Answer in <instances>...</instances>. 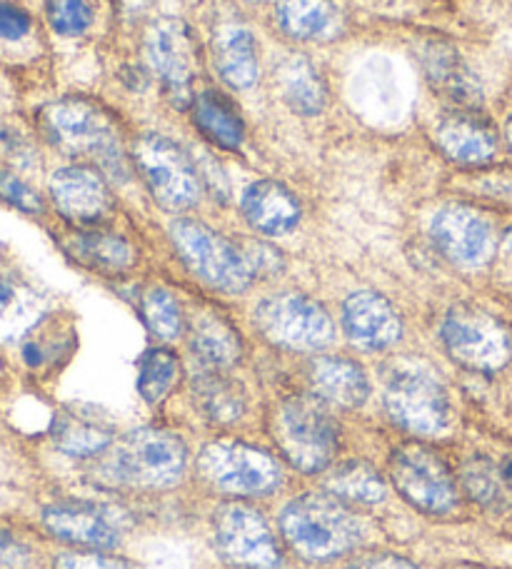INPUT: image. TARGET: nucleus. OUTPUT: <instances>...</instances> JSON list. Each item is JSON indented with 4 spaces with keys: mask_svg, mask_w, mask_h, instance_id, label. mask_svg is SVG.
Here are the masks:
<instances>
[{
    "mask_svg": "<svg viewBox=\"0 0 512 569\" xmlns=\"http://www.w3.org/2000/svg\"><path fill=\"white\" fill-rule=\"evenodd\" d=\"M188 467V447L178 435L140 427L112 442L96 467V480L126 490H168Z\"/></svg>",
    "mask_w": 512,
    "mask_h": 569,
    "instance_id": "f257e3e1",
    "label": "nucleus"
},
{
    "mask_svg": "<svg viewBox=\"0 0 512 569\" xmlns=\"http://www.w3.org/2000/svg\"><path fill=\"white\" fill-rule=\"evenodd\" d=\"M280 532L307 562L343 557L363 542V522L335 495L307 492L283 507Z\"/></svg>",
    "mask_w": 512,
    "mask_h": 569,
    "instance_id": "f03ea898",
    "label": "nucleus"
},
{
    "mask_svg": "<svg viewBox=\"0 0 512 569\" xmlns=\"http://www.w3.org/2000/svg\"><path fill=\"white\" fill-rule=\"evenodd\" d=\"M273 440L285 460L301 472H323L333 462L341 432L317 395H293L283 400L270 420Z\"/></svg>",
    "mask_w": 512,
    "mask_h": 569,
    "instance_id": "7ed1b4c3",
    "label": "nucleus"
},
{
    "mask_svg": "<svg viewBox=\"0 0 512 569\" xmlns=\"http://www.w3.org/2000/svg\"><path fill=\"white\" fill-rule=\"evenodd\" d=\"M48 140L68 156H96L112 172H122V156L106 110L88 98H63L40 113Z\"/></svg>",
    "mask_w": 512,
    "mask_h": 569,
    "instance_id": "20e7f679",
    "label": "nucleus"
},
{
    "mask_svg": "<svg viewBox=\"0 0 512 569\" xmlns=\"http://www.w3.org/2000/svg\"><path fill=\"white\" fill-rule=\"evenodd\" d=\"M170 238L176 242L180 258L186 260V266L210 288L238 295L253 284L255 272L245 252H240L205 222L176 220L170 226Z\"/></svg>",
    "mask_w": 512,
    "mask_h": 569,
    "instance_id": "39448f33",
    "label": "nucleus"
},
{
    "mask_svg": "<svg viewBox=\"0 0 512 569\" xmlns=\"http://www.w3.org/2000/svg\"><path fill=\"white\" fill-rule=\"evenodd\" d=\"M200 475L215 490L233 497L270 495L283 480V470L270 452L240 440H215L198 457Z\"/></svg>",
    "mask_w": 512,
    "mask_h": 569,
    "instance_id": "423d86ee",
    "label": "nucleus"
},
{
    "mask_svg": "<svg viewBox=\"0 0 512 569\" xmlns=\"http://www.w3.org/2000/svg\"><path fill=\"white\" fill-rule=\"evenodd\" d=\"M255 328L278 348L323 350L335 338L333 318L303 292H280L255 308Z\"/></svg>",
    "mask_w": 512,
    "mask_h": 569,
    "instance_id": "0eeeda50",
    "label": "nucleus"
},
{
    "mask_svg": "<svg viewBox=\"0 0 512 569\" xmlns=\"http://www.w3.org/2000/svg\"><path fill=\"white\" fill-rule=\"evenodd\" d=\"M385 408L405 430L437 435L450 425V400L437 375L420 365H401L391 372L385 388Z\"/></svg>",
    "mask_w": 512,
    "mask_h": 569,
    "instance_id": "6e6552de",
    "label": "nucleus"
},
{
    "mask_svg": "<svg viewBox=\"0 0 512 569\" xmlns=\"http://www.w3.org/2000/svg\"><path fill=\"white\" fill-rule=\"evenodd\" d=\"M391 480L405 500L427 515H447L457 505V482L447 462L425 445L410 442L391 455Z\"/></svg>",
    "mask_w": 512,
    "mask_h": 569,
    "instance_id": "1a4fd4ad",
    "label": "nucleus"
},
{
    "mask_svg": "<svg viewBox=\"0 0 512 569\" xmlns=\"http://www.w3.org/2000/svg\"><path fill=\"white\" fill-rule=\"evenodd\" d=\"M136 166L163 208L190 210L200 200V172L176 142L166 136H142L136 142Z\"/></svg>",
    "mask_w": 512,
    "mask_h": 569,
    "instance_id": "9d476101",
    "label": "nucleus"
},
{
    "mask_svg": "<svg viewBox=\"0 0 512 569\" xmlns=\"http://www.w3.org/2000/svg\"><path fill=\"white\" fill-rule=\"evenodd\" d=\"M215 547L238 569H280L283 552L265 515L250 505L228 502L213 517Z\"/></svg>",
    "mask_w": 512,
    "mask_h": 569,
    "instance_id": "9b49d317",
    "label": "nucleus"
},
{
    "mask_svg": "<svg viewBox=\"0 0 512 569\" xmlns=\"http://www.w3.org/2000/svg\"><path fill=\"white\" fill-rule=\"evenodd\" d=\"M443 342L453 360L475 372L500 370L510 360L508 330L480 308H455L443 322Z\"/></svg>",
    "mask_w": 512,
    "mask_h": 569,
    "instance_id": "f8f14e48",
    "label": "nucleus"
},
{
    "mask_svg": "<svg viewBox=\"0 0 512 569\" xmlns=\"http://www.w3.org/2000/svg\"><path fill=\"white\" fill-rule=\"evenodd\" d=\"M146 58L178 108L190 103V86L198 68V48L190 28L178 18L152 20L146 33Z\"/></svg>",
    "mask_w": 512,
    "mask_h": 569,
    "instance_id": "ddd939ff",
    "label": "nucleus"
},
{
    "mask_svg": "<svg viewBox=\"0 0 512 569\" xmlns=\"http://www.w3.org/2000/svg\"><path fill=\"white\" fill-rule=\"evenodd\" d=\"M122 515L112 507L66 500L48 505L43 510V527L56 540L86 547V550H112L122 537Z\"/></svg>",
    "mask_w": 512,
    "mask_h": 569,
    "instance_id": "4468645a",
    "label": "nucleus"
},
{
    "mask_svg": "<svg viewBox=\"0 0 512 569\" xmlns=\"http://www.w3.org/2000/svg\"><path fill=\"white\" fill-rule=\"evenodd\" d=\"M430 230L440 252L460 268H483L493 258V228L475 210L463 206L443 208L433 218Z\"/></svg>",
    "mask_w": 512,
    "mask_h": 569,
    "instance_id": "2eb2a0df",
    "label": "nucleus"
},
{
    "mask_svg": "<svg viewBox=\"0 0 512 569\" xmlns=\"http://www.w3.org/2000/svg\"><path fill=\"white\" fill-rule=\"evenodd\" d=\"M343 330L357 348L375 352L393 348L403 338V320L381 292L361 290L343 305Z\"/></svg>",
    "mask_w": 512,
    "mask_h": 569,
    "instance_id": "dca6fc26",
    "label": "nucleus"
},
{
    "mask_svg": "<svg viewBox=\"0 0 512 569\" xmlns=\"http://www.w3.org/2000/svg\"><path fill=\"white\" fill-rule=\"evenodd\" d=\"M50 196L60 216L73 222H98L112 206L110 190L100 172L83 166L58 170L50 180Z\"/></svg>",
    "mask_w": 512,
    "mask_h": 569,
    "instance_id": "f3484780",
    "label": "nucleus"
},
{
    "mask_svg": "<svg viewBox=\"0 0 512 569\" xmlns=\"http://www.w3.org/2000/svg\"><path fill=\"white\" fill-rule=\"evenodd\" d=\"M435 140L450 160L460 166H480L495 156L498 136L485 118L470 110H455L440 118Z\"/></svg>",
    "mask_w": 512,
    "mask_h": 569,
    "instance_id": "a211bd4d",
    "label": "nucleus"
},
{
    "mask_svg": "<svg viewBox=\"0 0 512 569\" xmlns=\"http://www.w3.org/2000/svg\"><path fill=\"white\" fill-rule=\"evenodd\" d=\"M243 216L263 236H288L301 222V202L275 180H258L245 190Z\"/></svg>",
    "mask_w": 512,
    "mask_h": 569,
    "instance_id": "6ab92c4d",
    "label": "nucleus"
},
{
    "mask_svg": "<svg viewBox=\"0 0 512 569\" xmlns=\"http://www.w3.org/2000/svg\"><path fill=\"white\" fill-rule=\"evenodd\" d=\"M53 442L63 455L88 460L98 457L116 442V427L98 410H66L56 420Z\"/></svg>",
    "mask_w": 512,
    "mask_h": 569,
    "instance_id": "aec40b11",
    "label": "nucleus"
},
{
    "mask_svg": "<svg viewBox=\"0 0 512 569\" xmlns=\"http://www.w3.org/2000/svg\"><path fill=\"white\" fill-rule=\"evenodd\" d=\"M311 382L317 398L345 410L363 408L371 395L363 368L347 358H317L311 368Z\"/></svg>",
    "mask_w": 512,
    "mask_h": 569,
    "instance_id": "412c9836",
    "label": "nucleus"
},
{
    "mask_svg": "<svg viewBox=\"0 0 512 569\" xmlns=\"http://www.w3.org/2000/svg\"><path fill=\"white\" fill-rule=\"evenodd\" d=\"M190 350L205 370H230L240 360V338L223 315L203 312L193 320Z\"/></svg>",
    "mask_w": 512,
    "mask_h": 569,
    "instance_id": "4be33fe9",
    "label": "nucleus"
},
{
    "mask_svg": "<svg viewBox=\"0 0 512 569\" xmlns=\"http://www.w3.org/2000/svg\"><path fill=\"white\" fill-rule=\"evenodd\" d=\"M215 66L233 88H250L258 80V48L248 28L223 26L215 33Z\"/></svg>",
    "mask_w": 512,
    "mask_h": 569,
    "instance_id": "5701e85b",
    "label": "nucleus"
},
{
    "mask_svg": "<svg viewBox=\"0 0 512 569\" xmlns=\"http://www.w3.org/2000/svg\"><path fill=\"white\" fill-rule=\"evenodd\" d=\"M425 76L437 93L453 100L457 108H470L480 103V86L470 68L463 63L455 50L433 46L423 58Z\"/></svg>",
    "mask_w": 512,
    "mask_h": 569,
    "instance_id": "b1692460",
    "label": "nucleus"
},
{
    "mask_svg": "<svg viewBox=\"0 0 512 569\" xmlns=\"http://www.w3.org/2000/svg\"><path fill=\"white\" fill-rule=\"evenodd\" d=\"M70 256L78 262H83L86 268L102 272V276H122L132 266H136V250L130 242L112 232H78L70 240Z\"/></svg>",
    "mask_w": 512,
    "mask_h": 569,
    "instance_id": "393cba45",
    "label": "nucleus"
},
{
    "mask_svg": "<svg viewBox=\"0 0 512 569\" xmlns=\"http://www.w3.org/2000/svg\"><path fill=\"white\" fill-rule=\"evenodd\" d=\"M193 395H196L200 412L213 425L238 422L248 408L243 388L230 380L225 370H203L193 382Z\"/></svg>",
    "mask_w": 512,
    "mask_h": 569,
    "instance_id": "a878e982",
    "label": "nucleus"
},
{
    "mask_svg": "<svg viewBox=\"0 0 512 569\" xmlns=\"http://www.w3.org/2000/svg\"><path fill=\"white\" fill-rule=\"evenodd\" d=\"M193 123L200 133L225 150L240 148L243 142V118L240 110L230 103L228 96L218 90H205L193 100Z\"/></svg>",
    "mask_w": 512,
    "mask_h": 569,
    "instance_id": "bb28decb",
    "label": "nucleus"
},
{
    "mask_svg": "<svg viewBox=\"0 0 512 569\" xmlns=\"http://www.w3.org/2000/svg\"><path fill=\"white\" fill-rule=\"evenodd\" d=\"M327 492L351 505H377L385 500V477L363 460H347L327 475Z\"/></svg>",
    "mask_w": 512,
    "mask_h": 569,
    "instance_id": "cd10ccee",
    "label": "nucleus"
},
{
    "mask_svg": "<svg viewBox=\"0 0 512 569\" xmlns=\"http://www.w3.org/2000/svg\"><path fill=\"white\" fill-rule=\"evenodd\" d=\"M275 18L291 38L317 40L335 28L337 10L331 0H278Z\"/></svg>",
    "mask_w": 512,
    "mask_h": 569,
    "instance_id": "c85d7f7f",
    "label": "nucleus"
},
{
    "mask_svg": "<svg viewBox=\"0 0 512 569\" xmlns=\"http://www.w3.org/2000/svg\"><path fill=\"white\" fill-rule=\"evenodd\" d=\"M283 100L288 103L295 113L301 116H315L321 113L325 106V86L317 70L307 63L305 58L295 56L285 60L278 73Z\"/></svg>",
    "mask_w": 512,
    "mask_h": 569,
    "instance_id": "c756f323",
    "label": "nucleus"
},
{
    "mask_svg": "<svg viewBox=\"0 0 512 569\" xmlns=\"http://www.w3.org/2000/svg\"><path fill=\"white\" fill-rule=\"evenodd\" d=\"M180 378V360L176 352L166 348H152L140 360V372H138V392L140 398L158 405L168 398L176 388Z\"/></svg>",
    "mask_w": 512,
    "mask_h": 569,
    "instance_id": "7c9ffc66",
    "label": "nucleus"
},
{
    "mask_svg": "<svg viewBox=\"0 0 512 569\" xmlns=\"http://www.w3.org/2000/svg\"><path fill=\"white\" fill-rule=\"evenodd\" d=\"M140 312H142V320L148 325V330L152 335H158L160 340L180 338L186 320H183V310L178 300L173 298L168 290L163 288L148 290L140 300Z\"/></svg>",
    "mask_w": 512,
    "mask_h": 569,
    "instance_id": "2f4dec72",
    "label": "nucleus"
},
{
    "mask_svg": "<svg viewBox=\"0 0 512 569\" xmlns=\"http://www.w3.org/2000/svg\"><path fill=\"white\" fill-rule=\"evenodd\" d=\"M38 315L36 295L16 282L0 280V338H16Z\"/></svg>",
    "mask_w": 512,
    "mask_h": 569,
    "instance_id": "473e14b6",
    "label": "nucleus"
},
{
    "mask_svg": "<svg viewBox=\"0 0 512 569\" xmlns=\"http://www.w3.org/2000/svg\"><path fill=\"white\" fill-rule=\"evenodd\" d=\"M503 472H498L488 460H470L463 467V485L475 502L485 507L503 505Z\"/></svg>",
    "mask_w": 512,
    "mask_h": 569,
    "instance_id": "72a5a7b5",
    "label": "nucleus"
},
{
    "mask_svg": "<svg viewBox=\"0 0 512 569\" xmlns=\"http://www.w3.org/2000/svg\"><path fill=\"white\" fill-rule=\"evenodd\" d=\"M48 20L60 36H80L88 30L93 13L86 0H48Z\"/></svg>",
    "mask_w": 512,
    "mask_h": 569,
    "instance_id": "f704fd0d",
    "label": "nucleus"
},
{
    "mask_svg": "<svg viewBox=\"0 0 512 569\" xmlns=\"http://www.w3.org/2000/svg\"><path fill=\"white\" fill-rule=\"evenodd\" d=\"M53 569H138L122 557L106 555L102 550H83V552H63L53 560Z\"/></svg>",
    "mask_w": 512,
    "mask_h": 569,
    "instance_id": "c9c22d12",
    "label": "nucleus"
},
{
    "mask_svg": "<svg viewBox=\"0 0 512 569\" xmlns=\"http://www.w3.org/2000/svg\"><path fill=\"white\" fill-rule=\"evenodd\" d=\"M0 198L10 206H16L23 212H40L43 210V202H40L38 192L33 188H28L23 180L16 176H8V172H0Z\"/></svg>",
    "mask_w": 512,
    "mask_h": 569,
    "instance_id": "e433bc0d",
    "label": "nucleus"
},
{
    "mask_svg": "<svg viewBox=\"0 0 512 569\" xmlns=\"http://www.w3.org/2000/svg\"><path fill=\"white\" fill-rule=\"evenodd\" d=\"M30 560H33L30 547L6 527H0V569H28Z\"/></svg>",
    "mask_w": 512,
    "mask_h": 569,
    "instance_id": "4c0bfd02",
    "label": "nucleus"
},
{
    "mask_svg": "<svg viewBox=\"0 0 512 569\" xmlns=\"http://www.w3.org/2000/svg\"><path fill=\"white\" fill-rule=\"evenodd\" d=\"M30 30V16L10 3H0V38L18 40Z\"/></svg>",
    "mask_w": 512,
    "mask_h": 569,
    "instance_id": "58836bf2",
    "label": "nucleus"
},
{
    "mask_svg": "<svg viewBox=\"0 0 512 569\" xmlns=\"http://www.w3.org/2000/svg\"><path fill=\"white\" fill-rule=\"evenodd\" d=\"M345 569H420L415 562H410L407 557H401L395 552H367L353 560Z\"/></svg>",
    "mask_w": 512,
    "mask_h": 569,
    "instance_id": "ea45409f",
    "label": "nucleus"
},
{
    "mask_svg": "<svg viewBox=\"0 0 512 569\" xmlns=\"http://www.w3.org/2000/svg\"><path fill=\"white\" fill-rule=\"evenodd\" d=\"M245 258H248L253 272H278L283 268L280 252L270 246H263V242H250Z\"/></svg>",
    "mask_w": 512,
    "mask_h": 569,
    "instance_id": "a19ab883",
    "label": "nucleus"
},
{
    "mask_svg": "<svg viewBox=\"0 0 512 569\" xmlns=\"http://www.w3.org/2000/svg\"><path fill=\"white\" fill-rule=\"evenodd\" d=\"M500 472H503V480H505V485H508L510 490H512V455H508V457H505L503 470H500Z\"/></svg>",
    "mask_w": 512,
    "mask_h": 569,
    "instance_id": "79ce46f5",
    "label": "nucleus"
},
{
    "mask_svg": "<svg viewBox=\"0 0 512 569\" xmlns=\"http://www.w3.org/2000/svg\"><path fill=\"white\" fill-rule=\"evenodd\" d=\"M508 142H510V150H512V120H510V126H508Z\"/></svg>",
    "mask_w": 512,
    "mask_h": 569,
    "instance_id": "37998d69",
    "label": "nucleus"
}]
</instances>
